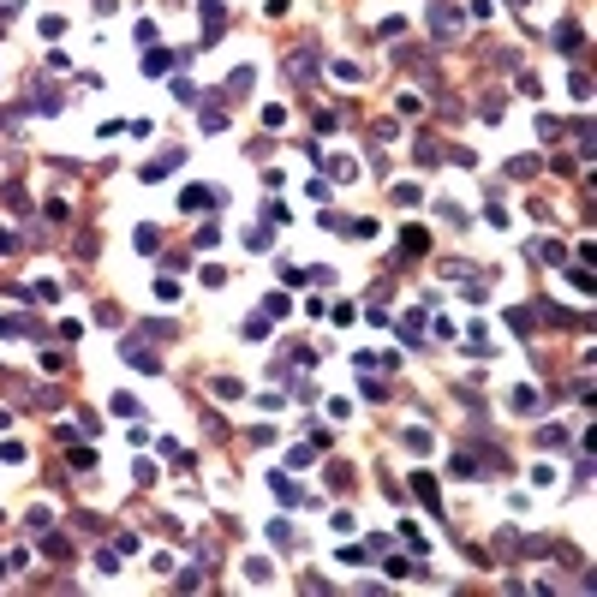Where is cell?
<instances>
[{"label":"cell","mask_w":597,"mask_h":597,"mask_svg":"<svg viewBox=\"0 0 597 597\" xmlns=\"http://www.w3.org/2000/svg\"><path fill=\"white\" fill-rule=\"evenodd\" d=\"M430 30H436L442 42H454V36H460V12L442 6V0H430Z\"/></svg>","instance_id":"cell-1"},{"label":"cell","mask_w":597,"mask_h":597,"mask_svg":"<svg viewBox=\"0 0 597 597\" xmlns=\"http://www.w3.org/2000/svg\"><path fill=\"white\" fill-rule=\"evenodd\" d=\"M215 204H221V191H215V186H186V191H179V209H215Z\"/></svg>","instance_id":"cell-2"},{"label":"cell","mask_w":597,"mask_h":597,"mask_svg":"<svg viewBox=\"0 0 597 597\" xmlns=\"http://www.w3.org/2000/svg\"><path fill=\"white\" fill-rule=\"evenodd\" d=\"M287 72L298 78V84H305V78H311V72H317V54H305V48H298V54L287 60Z\"/></svg>","instance_id":"cell-3"},{"label":"cell","mask_w":597,"mask_h":597,"mask_svg":"<svg viewBox=\"0 0 597 597\" xmlns=\"http://www.w3.org/2000/svg\"><path fill=\"white\" fill-rule=\"evenodd\" d=\"M215 245H221V227L204 221V227H197V251H215Z\"/></svg>","instance_id":"cell-4"},{"label":"cell","mask_w":597,"mask_h":597,"mask_svg":"<svg viewBox=\"0 0 597 597\" xmlns=\"http://www.w3.org/2000/svg\"><path fill=\"white\" fill-rule=\"evenodd\" d=\"M556 42H561V54H573L579 48V24H556Z\"/></svg>","instance_id":"cell-5"},{"label":"cell","mask_w":597,"mask_h":597,"mask_svg":"<svg viewBox=\"0 0 597 597\" xmlns=\"http://www.w3.org/2000/svg\"><path fill=\"white\" fill-rule=\"evenodd\" d=\"M126 358H131V364H144V371H156V353H144L138 341H126Z\"/></svg>","instance_id":"cell-6"},{"label":"cell","mask_w":597,"mask_h":597,"mask_svg":"<svg viewBox=\"0 0 597 597\" xmlns=\"http://www.w3.org/2000/svg\"><path fill=\"white\" fill-rule=\"evenodd\" d=\"M538 442H543V448H561V442H568V430H561V424H543Z\"/></svg>","instance_id":"cell-7"},{"label":"cell","mask_w":597,"mask_h":597,"mask_svg":"<svg viewBox=\"0 0 597 597\" xmlns=\"http://www.w3.org/2000/svg\"><path fill=\"white\" fill-rule=\"evenodd\" d=\"M508 328H526V335H532V311H526V305H513V311H508Z\"/></svg>","instance_id":"cell-8"},{"label":"cell","mask_w":597,"mask_h":597,"mask_svg":"<svg viewBox=\"0 0 597 597\" xmlns=\"http://www.w3.org/2000/svg\"><path fill=\"white\" fill-rule=\"evenodd\" d=\"M156 298H161V305H174V298H179V281L161 275V281H156Z\"/></svg>","instance_id":"cell-9"},{"label":"cell","mask_w":597,"mask_h":597,"mask_svg":"<svg viewBox=\"0 0 597 597\" xmlns=\"http://www.w3.org/2000/svg\"><path fill=\"white\" fill-rule=\"evenodd\" d=\"M275 496H281V502H298V484H293V478H287V472H281V478H275Z\"/></svg>","instance_id":"cell-10"},{"label":"cell","mask_w":597,"mask_h":597,"mask_svg":"<svg viewBox=\"0 0 597 597\" xmlns=\"http://www.w3.org/2000/svg\"><path fill=\"white\" fill-rule=\"evenodd\" d=\"M424 239H430L424 227H406V234H401V245H406V251H424Z\"/></svg>","instance_id":"cell-11"},{"label":"cell","mask_w":597,"mask_h":597,"mask_svg":"<svg viewBox=\"0 0 597 597\" xmlns=\"http://www.w3.org/2000/svg\"><path fill=\"white\" fill-rule=\"evenodd\" d=\"M19 251V234H12V227H0V257H12Z\"/></svg>","instance_id":"cell-12"}]
</instances>
